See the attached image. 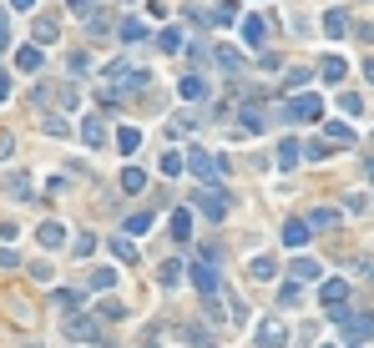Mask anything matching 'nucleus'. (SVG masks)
<instances>
[{"instance_id": "1", "label": "nucleus", "mask_w": 374, "mask_h": 348, "mask_svg": "<svg viewBox=\"0 0 374 348\" xmlns=\"http://www.w3.org/2000/svg\"><path fill=\"white\" fill-rule=\"evenodd\" d=\"M182 162H187V172H197V182H202V187H218V182H223V172H228L223 157H207L202 147H192Z\"/></svg>"}, {"instance_id": "2", "label": "nucleus", "mask_w": 374, "mask_h": 348, "mask_svg": "<svg viewBox=\"0 0 374 348\" xmlns=\"http://www.w3.org/2000/svg\"><path fill=\"white\" fill-rule=\"evenodd\" d=\"M192 212H202L207 222H228V212H233V197H228V192H218V187H202V192L192 197Z\"/></svg>"}, {"instance_id": "3", "label": "nucleus", "mask_w": 374, "mask_h": 348, "mask_svg": "<svg viewBox=\"0 0 374 348\" xmlns=\"http://www.w3.org/2000/svg\"><path fill=\"white\" fill-rule=\"evenodd\" d=\"M324 116V96L313 91H298L294 101H284V122H318Z\"/></svg>"}, {"instance_id": "4", "label": "nucleus", "mask_w": 374, "mask_h": 348, "mask_svg": "<svg viewBox=\"0 0 374 348\" xmlns=\"http://www.w3.org/2000/svg\"><path fill=\"white\" fill-rule=\"evenodd\" d=\"M253 343H258V348H289V323H284V318H258Z\"/></svg>"}, {"instance_id": "5", "label": "nucleus", "mask_w": 374, "mask_h": 348, "mask_svg": "<svg viewBox=\"0 0 374 348\" xmlns=\"http://www.w3.org/2000/svg\"><path fill=\"white\" fill-rule=\"evenodd\" d=\"M192 288H197L202 298H218V293H223V278H218V263H202V258H197V263H192Z\"/></svg>"}, {"instance_id": "6", "label": "nucleus", "mask_w": 374, "mask_h": 348, "mask_svg": "<svg viewBox=\"0 0 374 348\" xmlns=\"http://www.w3.org/2000/svg\"><path fill=\"white\" fill-rule=\"evenodd\" d=\"M339 328H344V338L369 343V338H374V313H354V308H349V313L339 318Z\"/></svg>"}, {"instance_id": "7", "label": "nucleus", "mask_w": 374, "mask_h": 348, "mask_svg": "<svg viewBox=\"0 0 374 348\" xmlns=\"http://www.w3.org/2000/svg\"><path fill=\"white\" fill-rule=\"evenodd\" d=\"M66 333H71L76 343H101V328H96V318H81V313H71V318H66Z\"/></svg>"}, {"instance_id": "8", "label": "nucleus", "mask_w": 374, "mask_h": 348, "mask_svg": "<svg viewBox=\"0 0 374 348\" xmlns=\"http://www.w3.org/2000/svg\"><path fill=\"white\" fill-rule=\"evenodd\" d=\"M349 298V283L344 278H324V288H318V303H324V308H339Z\"/></svg>"}, {"instance_id": "9", "label": "nucleus", "mask_w": 374, "mask_h": 348, "mask_svg": "<svg viewBox=\"0 0 374 348\" xmlns=\"http://www.w3.org/2000/svg\"><path fill=\"white\" fill-rule=\"evenodd\" d=\"M318 26H324V36H329V41H344V36H349V11H339V6H334V11H324V21H318Z\"/></svg>"}, {"instance_id": "10", "label": "nucleus", "mask_w": 374, "mask_h": 348, "mask_svg": "<svg viewBox=\"0 0 374 348\" xmlns=\"http://www.w3.org/2000/svg\"><path fill=\"white\" fill-rule=\"evenodd\" d=\"M61 41V21L56 16H36V46H56Z\"/></svg>"}, {"instance_id": "11", "label": "nucleus", "mask_w": 374, "mask_h": 348, "mask_svg": "<svg viewBox=\"0 0 374 348\" xmlns=\"http://www.w3.org/2000/svg\"><path fill=\"white\" fill-rule=\"evenodd\" d=\"M117 187H122L127 197L147 192V172H142V167H122V177H117Z\"/></svg>"}, {"instance_id": "12", "label": "nucleus", "mask_w": 374, "mask_h": 348, "mask_svg": "<svg viewBox=\"0 0 374 348\" xmlns=\"http://www.w3.org/2000/svg\"><path fill=\"white\" fill-rule=\"evenodd\" d=\"M6 197H16V202L31 197V172H6Z\"/></svg>"}, {"instance_id": "13", "label": "nucleus", "mask_w": 374, "mask_h": 348, "mask_svg": "<svg viewBox=\"0 0 374 348\" xmlns=\"http://www.w3.org/2000/svg\"><path fill=\"white\" fill-rule=\"evenodd\" d=\"M329 227H339V207H313L308 212V232H329Z\"/></svg>"}, {"instance_id": "14", "label": "nucleus", "mask_w": 374, "mask_h": 348, "mask_svg": "<svg viewBox=\"0 0 374 348\" xmlns=\"http://www.w3.org/2000/svg\"><path fill=\"white\" fill-rule=\"evenodd\" d=\"M243 41L263 46V41H269V21H263V16H243Z\"/></svg>"}, {"instance_id": "15", "label": "nucleus", "mask_w": 374, "mask_h": 348, "mask_svg": "<svg viewBox=\"0 0 374 348\" xmlns=\"http://www.w3.org/2000/svg\"><path fill=\"white\" fill-rule=\"evenodd\" d=\"M81 142H86V147H106V127H101V116H81Z\"/></svg>"}, {"instance_id": "16", "label": "nucleus", "mask_w": 374, "mask_h": 348, "mask_svg": "<svg viewBox=\"0 0 374 348\" xmlns=\"http://www.w3.org/2000/svg\"><path fill=\"white\" fill-rule=\"evenodd\" d=\"M167 227H172V238H177V243H192V207H177Z\"/></svg>"}, {"instance_id": "17", "label": "nucleus", "mask_w": 374, "mask_h": 348, "mask_svg": "<svg viewBox=\"0 0 374 348\" xmlns=\"http://www.w3.org/2000/svg\"><path fill=\"white\" fill-rule=\"evenodd\" d=\"M324 137H329V147H354V142H359L349 122H329V127H324Z\"/></svg>"}, {"instance_id": "18", "label": "nucleus", "mask_w": 374, "mask_h": 348, "mask_svg": "<svg viewBox=\"0 0 374 348\" xmlns=\"http://www.w3.org/2000/svg\"><path fill=\"white\" fill-rule=\"evenodd\" d=\"M248 278L274 283V278H279V258H253V263H248Z\"/></svg>"}, {"instance_id": "19", "label": "nucleus", "mask_w": 374, "mask_h": 348, "mask_svg": "<svg viewBox=\"0 0 374 348\" xmlns=\"http://www.w3.org/2000/svg\"><path fill=\"white\" fill-rule=\"evenodd\" d=\"M106 248H112V258H117V263H127V268H132V263H137V258H142V253H137V243H132V238H112V243H106Z\"/></svg>"}, {"instance_id": "20", "label": "nucleus", "mask_w": 374, "mask_h": 348, "mask_svg": "<svg viewBox=\"0 0 374 348\" xmlns=\"http://www.w3.org/2000/svg\"><path fill=\"white\" fill-rule=\"evenodd\" d=\"M117 36H122L127 46H137V41H147V26H142L137 16H127V21H117Z\"/></svg>"}, {"instance_id": "21", "label": "nucleus", "mask_w": 374, "mask_h": 348, "mask_svg": "<svg viewBox=\"0 0 374 348\" xmlns=\"http://www.w3.org/2000/svg\"><path fill=\"white\" fill-rule=\"evenodd\" d=\"M41 61H46V56H41V46H36V41L16 51V66H21V71H41Z\"/></svg>"}, {"instance_id": "22", "label": "nucleus", "mask_w": 374, "mask_h": 348, "mask_svg": "<svg viewBox=\"0 0 374 348\" xmlns=\"http://www.w3.org/2000/svg\"><path fill=\"white\" fill-rule=\"evenodd\" d=\"M36 238H41V248H61V243H66V227H61V222H41Z\"/></svg>"}, {"instance_id": "23", "label": "nucleus", "mask_w": 374, "mask_h": 348, "mask_svg": "<svg viewBox=\"0 0 374 348\" xmlns=\"http://www.w3.org/2000/svg\"><path fill=\"white\" fill-rule=\"evenodd\" d=\"M177 91H182V101H202V96H207V81H202V76H182Z\"/></svg>"}, {"instance_id": "24", "label": "nucleus", "mask_w": 374, "mask_h": 348, "mask_svg": "<svg viewBox=\"0 0 374 348\" xmlns=\"http://www.w3.org/2000/svg\"><path fill=\"white\" fill-rule=\"evenodd\" d=\"M238 127H243L248 137H258V132H263V111H258V106H243V111H238Z\"/></svg>"}, {"instance_id": "25", "label": "nucleus", "mask_w": 374, "mask_h": 348, "mask_svg": "<svg viewBox=\"0 0 374 348\" xmlns=\"http://www.w3.org/2000/svg\"><path fill=\"white\" fill-rule=\"evenodd\" d=\"M279 303H284V308H298V303H303V283H298V278H289V283L279 288Z\"/></svg>"}, {"instance_id": "26", "label": "nucleus", "mask_w": 374, "mask_h": 348, "mask_svg": "<svg viewBox=\"0 0 374 348\" xmlns=\"http://www.w3.org/2000/svg\"><path fill=\"white\" fill-rule=\"evenodd\" d=\"M91 288H96V293H112V288H117V273L112 268H91V278H86Z\"/></svg>"}, {"instance_id": "27", "label": "nucleus", "mask_w": 374, "mask_h": 348, "mask_svg": "<svg viewBox=\"0 0 374 348\" xmlns=\"http://www.w3.org/2000/svg\"><path fill=\"white\" fill-rule=\"evenodd\" d=\"M137 147H142V132H137V127H122V132H117V152H122V157H132Z\"/></svg>"}, {"instance_id": "28", "label": "nucleus", "mask_w": 374, "mask_h": 348, "mask_svg": "<svg viewBox=\"0 0 374 348\" xmlns=\"http://www.w3.org/2000/svg\"><path fill=\"white\" fill-rule=\"evenodd\" d=\"M279 167H284V172H294V167H298V142H294V137H284V142H279Z\"/></svg>"}, {"instance_id": "29", "label": "nucleus", "mask_w": 374, "mask_h": 348, "mask_svg": "<svg viewBox=\"0 0 374 348\" xmlns=\"http://www.w3.org/2000/svg\"><path fill=\"white\" fill-rule=\"evenodd\" d=\"M284 243L289 248H303L308 243V222H284Z\"/></svg>"}, {"instance_id": "30", "label": "nucleus", "mask_w": 374, "mask_h": 348, "mask_svg": "<svg viewBox=\"0 0 374 348\" xmlns=\"http://www.w3.org/2000/svg\"><path fill=\"white\" fill-rule=\"evenodd\" d=\"M96 318L117 323V318H127V303H117V298H101V303H96Z\"/></svg>"}, {"instance_id": "31", "label": "nucleus", "mask_w": 374, "mask_h": 348, "mask_svg": "<svg viewBox=\"0 0 374 348\" xmlns=\"http://www.w3.org/2000/svg\"><path fill=\"white\" fill-rule=\"evenodd\" d=\"M157 51H182V31H172V26H162V31H157Z\"/></svg>"}, {"instance_id": "32", "label": "nucleus", "mask_w": 374, "mask_h": 348, "mask_svg": "<svg viewBox=\"0 0 374 348\" xmlns=\"http://www.w3.org/2000/svg\"><path fill=\"white\" fill-rule=\"evenodd\" d=\"M344 71H349V66L339 61V56H329V61H324V66H318V76H324L329 86H339V81H344Z\"/></svg>"}, {"instance_id": "33", "label": "nucleus", "mask_w": 374, "mask_h": 348, "mask_svg": "<svg viewBox=\"0 0 374 348\" xmlns=\"http://www.w3.org/2000/svg\"><path fill=\"white\" fill-rule=\"evenodd\" d=\"M81 21H86V31H91V36H106V31H112V21H106V11H96V6H91V11H86Z\"/></svg>"}, {"instance_id": "34", "label": "nucleus", "mask_w": 374, "mask_h": 348, "mask_svg": "<svg viewBox=\"0 0 374 348\" xmlns=\"http://www.w3.org/2000/svg\"><path fill=\"white\" fill-rule=\"evenodd\" d=\"M157 278H162V288H177V283H182V263H177V258H167L162 268H157Z\"/></svg>"}, {"instance_id": "35", "label": "nucleus", "mask_w": 374, "mask_h": 348, "mask_svg": "<svg viewBox=\"0 0 374 348\" xmlns=\"http://www.w3.org/2000/svg\"><path fill=\"white\" fill-rule=\"evenodd\" d=\"M212 61H218L223 71H238V66H243V56H238L233 46H218V51H212Z\"/></svg>"}, {"instance_id": "36", "label": "nucleus", "mask_w": 374, "mask_h": 348, "mask_svg": "<svg viewBox=\"0 0 374 348\" xmlns=\"http://www.w3.org/2000/svg\"><path fill=\"white\" fill-rule=\"evenodd\" d=\"M182 343H187V348H212L207 328H197V323H187V328H182Z\"/></svg>"}, {"instance_id": "37", "label": "nucleus", "mask_w": 374, "mask_h": 348, "mask_svg": "<svg viewBox=\"0 0 374 348\" xmlns=\"http://www.w3.org/2000/svg\"><path fill=\"white\" fill-rule=\"evenodd\" d=\"M152 222H157L152 212H132V217H127V232H132V238H142V232H152Z\"/></svg>"}, {"instance_id": "38", "label": "nucleus", "mask_w": 374, "mask_h": 348, "mask_svg": "<svg viewBox=\"0 0 374 348\" xmlns=\"http://www.w3.org/2000/svg\"><path fill=\"white\" fill-rule=\"evenodd\" d=\"M294 278H298V283L318 278V258H294Z\"/></svg>"}, {"instance_id": "39", "label": "nucleus", "mask_w": 374, "mask_h": 348, "mask_svg": "<svg viewBox=\"0 0 374 348\" xmlns=\"http://www.w3.org/2000/svg\"><path fill=\"white\" fill-rule=\"evenodd\" d=\"M182 152H162V177H182Z\"/></svg>"}, {"instance_id": "40", "label": "nucleus", "mask_w": 374, "mask_h": 348, "mask_svg": "<svg viewBox=\"0 0 374 348\" xmlns=\"http://www.w3.org/2000/svg\"><path fill=\"white\" fill-rule=\"evenodd\" d=\"M71 127H66V116L61 111H46V137H66Z\"/></svg>"}, {"instance_id": "41", "label": "nucleus", "mask_w": 374, "mask_h": 348, "mask_svg": "<svg viewBox=\"0 0 374 348\" xmlns=\"http://www.w3.org/2000/svg\"><path fill=\"white\" fill-rule=\"evenodd\" d=\"M339 111H344V116H359V111H364V96H354V91H339Z\"/></svg>"}, {"instance_id": "42", "label": "nucleus", "mask_w": 374, "mask_h": 348, "mask_svg": "<svg viewBox=\"0 0 374 348\" xmlns=\"http://www.w3.org/2000/svg\"><path fill=\"white\" fill-rule=\"evenodd\" d=\"M51 303H56V308H66V313H71V308L81 303V293H71V288H56V293H51Z\"/></svg>"}, {"instance_id": "43", "label": "nucleus", "mask_w": 374, "mask_h": 348, "mask_svg": "<svg viewBox=\"0 0 374 348\" xmlns=\"http://www.w3.org/2000/svg\"><path fill=\"white\" fill-rule=\"evenodd\" d=\"M71 253H76V258H81V263H86V258H91V253H96V238H91V232H81V238H76V243H71Z\"/></svg>"}, {"instance_id": "44", "label": "nucleus", "mask_w": 374, "mask_h": 348, "mask_svg": "<svg viewBox=\"0 0 374 348\" xmlns=\"http://www.w3.org/2000/svg\"><path fill=\"white\" fill-rule=\"evenodd\" d=\"M11 268H21V253L11 243H0V273H11Z\"/></svg>"}, {"instance_id": "45", "label": "nucleus", "mask_w": 374, "mask_h": 348, "mask_svg": "<svg viewBox=\"0 0 374 348\" xmlns=\"http://www.w3.org/2000/svg\"><path fill=\"white\" fill-rule=\"evenodd\" d=\"M207 21H212V26H233V21H238V11H233V6H228V0H223V6H218V11H212Z\"/></svg>"}, {"instance_id": "46", "label": "nucleus", "mask_w": 374, "mask_h": 348, "mask_svg": "<svg viewBox=\"0 0 374 348\" xmlns=\"http://www.w3.org/2000/svg\"><path fill=\"white\" fill-rule=\"evenodd\" d=\"M11 318H16V323H26V328H31V323H36V313H31V303H21V298H16V303H11Z\"/></svg>"}, {"instance_id": "47", "label": "nucleus", "mask_w": 374, "mask_h": 348, "mask_svg": "<svg viewBox=\"0 0 374 348\" xmlns=\"http://www.w3.org/2000/svg\"><path fill=\"white\" fill-rule=\"evenodd\" d=\"M91 71V56L86 51H71V76H86Z\"/></svg>"}, {"instance_id": "48", "label": "nucleus", "mask_w": 374, "mask_h": 348, "mask_svg": "<svg viewBox=\"0 0 374 348\" xmlns=\"http://www.w3.org/2000/svg\"><path fill=\"white\" fill-rule=\"evenodd\" d=\"M31 278L36 283H51V263H31Z\"/></svg>"}, {"instance_id": "49", "label": "nucleus", "mask_w": 374, "mask_h": 348, "mask_svg": "<svg viewBox=\"0 0 374 348\" xmlns=\"http://www.w3.org/2000/svg\"><path fill=\"white\" fill-rule=\"evenodd\" d=\"M6 41H11V16L0 11V46H6Z\"/></svg>"}, {"instance_id": "50", "label": "nucleus", "mask_w": 374, "mask_h": 348, "mask_svg": "<svg viewBox=\"0 0 374 348\" xmlns=\"http://www.w3.org/2000/svg\"><path fill=\"white\" fill-rule=\"evenodd\" d=\"M6 101H11V76L0 71V106H6Z\"/></svg>"}, {"instance_id": "51", "label": "nucleus", "mask_w": 374, "mask_h": 348, "mask_svg": "<svg viewBox=\"0 0 374 348\" xmlns=\"http://www.w3.org/2000/svg\"><path fill=\"white\" fill-rule=\"evenodd\" d=\"M11 147H16V142H11L6 132H0V157H11Z\"/></svg>"}, {"instance_id": "52", "label": "nucleus", "mask_w": 374, "mask_h": 348, "mask_svg": "<svg viewBox=\"0 0 374 348\" xmlns=\"http://www.w3.org/2000/svg\"><path fill=\"white\" fill-rule=\"evenodd\" d=\"M36 6V0H11V11H31Z\"/></svg>"}, {"instance_id": "53", "label": "nucleus", "mask_w": 374, "mask_h": 348, "mask_svg": "<svg viewBox=\"0 0 374 348\" xmlns=\"http://www.w3.org/2000/svg\"><path fill=\"white\" fill-rule=\"evenodd\" d=\"M364 76H369V86H374V56H369V61H364Z\"/></svg>"}, {"instance_id": "54", "label": "nucleus", "mask_w": 374, "mask_h": 348, "mask_svg": "<svg viewBox=\"0 0 374 348\" xmlns=\"http://www.w3.org/2000/svg\"><path fill=\"white\" fill-rule=\"evenodd\" d=\"M369 177H374V162H369Z\"/></svg>"}, {"instance_id": "55", "label": "nucleus", "mask_w": 374, "mask_h": 348, "mask_svg": "<svg viewBox=\"0 0 374 348\" xmlns=\"http://www.w3.org/2000/svg\"><path fill=\"white\" fill-rule=\"evenodd\" d=\"M324 348H334V343H324Z\"/></svg>"}, {"instance_id": "56", "label": "nucleus", "mask_w": 374, "mask_h": 348, "mask_svg": "<svg viewBox=\"0 0 374 348\" xmlns=\"http://www.w3.org/2000/svg\"><path fill=\"white\" fill-rule=\"evenodd\" d=\"M369 278H374V268H369Z\"/></svg>"}]
</instances>
